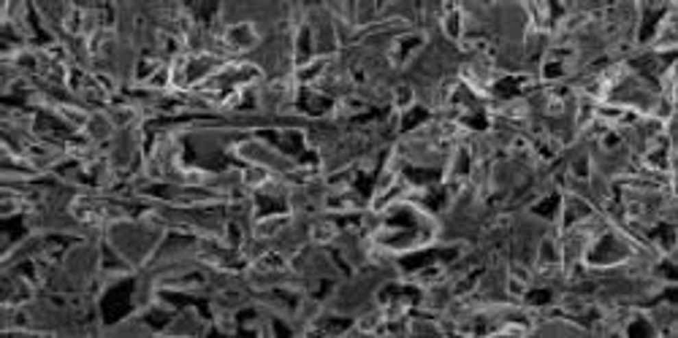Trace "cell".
I'll use <instances>...</instances> for the list:
<instances>
[{
	"label": "cell",
	"mask_w": 678,
	"mask_h": 338,
	"mask_svg": "<svg viewBox=\"0 0 678 338\" xmlns=\"http://www.w3.org/2000/svg\"><path fill=\"white\" fill-rule=\"evenodd\" d=\"M220 44L231 52H250L261 44V33L255 27V22H237V25H228L220 36Z\"/></svg>",
	"instance_id": "6da1fadb"
},
{
	"label": "cell",
	"mask_w": 678,
	"mask_h": 338,
	"mask_svg": "<svg viewBox=\"0 0 678 338\" xmlns=\"http://www.w3.org/2000/svg\"><path fill=\"white\" fill-rule=\"evenodd\" d=\"M448 14L439 19V27H442V33H445V38L448 41H461V36H464V11L459 8V5H442Z\"/></svg>",
	"instance_id": "7a4b0ae2"
},
{
	"label": "cell",
	"mask_w": 678,
	"mask_h": 338,
	"mask_svg": "<svg viewBox=\"0 0 678 338\" xmlns=\"http://www.w3.org/2000/svg\"><path fill=\"white\" fill-rule=\"evenodd\" d=\"M394 103L399 112H407L410 106H415V90L410 84H396L394 90Z\"/></svg>",
	"instance_id": "3957f363"
},
{
	"label": "cell",
	"mask_w": 678,
	"mask_h": 338,
	"mask_svg": "<svg viewBox=\"0 0 678 338\" xmlns=\"http://www.w3.org/2000/svg\"><path fill=\"white\" fill-rule=\"evenodd\" d=\"M309 235H312V241H317V244H328V241L337 238V227L331 225V222H317V225H312Z\"/></svg>",
	"instance_id": "277c9868"
}]
</instances>
